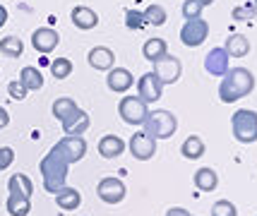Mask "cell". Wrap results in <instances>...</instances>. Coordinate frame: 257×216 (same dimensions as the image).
Masks as SVG:
<instances>
[{
    "label": "cell",
    "instance_id": "5b68a950",
    "mask_svg": "<svg viewBox=\"0 0 257 216\" xmlns=\"http://www.w3.org/2000/svg\"><path fill=\"white\" fill-rule=\"evenodd\" d=\"M147 113H149V108L140 96H123L118 103V115L127 125H142L147 120Z\"/></svg>",
    "mask_w": 257,
    "mask_h": 216
},
{
    "label": "cell",
    "instance_id": "8d00e7d4",
    "mask_svg": "<svg viewBox=\"0 0 257 216\" xmlns=\"http://www.w3.org/2000/svg\"><path fill=\"white\" fill-rule=\"evenodd\" d=\"M166 216H192L188 209H183V206H171L166 211Z\"/></svg>",
    "mask_w": 257,
    "mask_h": 216
},
{
    "label": "cell",
    "instance_id": "d6a6232c",
    "mask_svg": "<svg viewBox=\"0 0 257 216\" xmlns=\"http://www.w3.org/2000/svg\"><path fill=\"white\" fill-rule=\"evenodd\" d=\"M202 8H204V5H202L200 0H185V3H183V17H185V20H197L202 15Z\"/></svg>",
    "mask_w": 257,
    "mask_h": 216
},
{
    "label": "cell",
    "instance_id": "52a82bcc",
    "mask_svg": "<svg viewBox=\"0 0 257 216\" xmlns=\"http://www.w3.org/2000/svg\"><path fill=\"white\" fill-rule=\"evenodd\" d=\"M58 149V154L67 161V163H77V161L84 159L87 154V142L82 135H65L58 144H53Z\"/></svg>",
    "mask_w": 257,
    "mask_h": 216
},
{
    "label": "cell",
    "instance_id": "30bf717a",
    "mask_svg": "<svg viewBox=\"0 0 257 216\" xmlns=\"http://www.w3.org/2000/svg\"><path fill=\"white\" fill-rule=\"evenodd\" d=\"M127 147H130V154H133L137 161H149L157 154V139L142 130V132H135V135L130 137V144H127Z\"/></svg>",
    "mask_w": 257,
    "mask_h": 216
},
{
    "label": "cell",
    "instance_id": "836d02e7",
    "mask_svg": "<svg viewBox=\"0 0 257 216\" xmlns=\"http://www.w3.org/2000/svg\"><path fill=\"white\" fill-rule=\"evenodd\" d=\"M145 24H147L145 15H142L140 10H127L125 12V27H127V29H142Z\"/></svg>",
    "mask_w": 257,
    "mask_h": 216
},
{
    "label": "cell",
    "instance_id": "e575fe53",
    "mask_svg": "<svg viewBox=\"0 0 257 216\" xmlns=\"http://www.w3.org/2000/svg\"><path fill=\"white\" fill-rule=\"evenodd\" d=\"M8 94H10L15 101H24V99H27V87H24L20 80H15L8 84Z\"/></svg>",
    "mask_w": 257,
    "mask_h": 216
},
{
    "label": "cell",
    "instance_id": "d6986e66",
    "mask_svg": "<svg viewBox=\"0 0 257 216\" xmlns=\"http://www.w3.org/2000/svg\"><path fill=\"white\" fill-rule=\"evenodd\" d=\"M56 204L65 211H75L79 204H82V194H79L77 187H60L56 192Z\"/></svg>",
    "mask_w": 257,
    "mask_h": 216
},
{
    "label": "cell",
    "instance_id": "44dd1931",
    "mask_svg": "<svg viewBox=\"0 0 257 216\" xmlns=\"http://www.w3.org/2000/svg\"><path fill=\"white\" fill-rule=\"evenodd\" d=\"M5 209L10 216H27L32 211V197H24V194H12L5 202Z\"/></svg>",
    "mask_w": 257,
    "mask_h": 216
},
{
    "label": "cell",
    "instance_id": "8fae6325",
    "mask_svg": "<svg viewBox=\"0 0 257 216\" xmlns=\"http://www.w3.org/2000/svg\"><path fill=\"white\" fill-rule=\"evenodd\" d=\"M161 94H164V84L159 82V77L154 72H147V75L140 77V82H137V96H140L145 103L159 101Z\"/></svg>",
    "mask_w": 257,
    "mask_h": 216
},
{
    "label": "cell",
    "instance_id": "2e32d148",
    "mask_svg": "<svg viewBox=\"0 0 257 216\" xmlns=\"http://www.w3.org/2000/svg\"><path fill=\"white\" fill-rule=\"evenodd\" d=\"M87 60H89V65L94 70L108 72L115 65V53H113L111 48H106V46H96V48H91L89 53H87Z\"/></svg>",
    "mask_w": 257,
    "mask_h": 216
},
{
    "label": "cell",
    "instance_id": "60d3db41",
    "mask_svg": "<svg viewBox=\"0 0 257 216\" xmlns=\"http://www.w3.org/2000/svg\"><path fill=\"white\" fill-rule=\"evenodd\" d=\"M252 5H255V8H257V0H255V3H252Z\"/></svg>",
    "mask_w": 257,
    "mask_h": 216
},
{
    "label": "cell",
    "instance_id": "9a60e30c",
    "mask_svg": "<svg viewBox=\"0 0 257 216\" xmlns=\"http://www.w3.org/2000/svg\"><path fill=\"white\" fill-rule=\"evenodd\" d=\"M58 41H60V36H58V32L51 29V27H39L32 34V46L39 53H51L58 46Z\"/></svg>",
    "mask_w": 257,
    "mask_h": 216
},
{
    "label": "cell",
    "instance_id": "e0dca14e",
    "mask_svg": "<svg viewBox=\"0 0 257 216\" xmlns=\"http://www.w3.org/2000/svg\"><path fill=\"white\" fill-rule=\"evenodd\" d=\"M70 17H72V24L77 29H82V32H89V29H94L99 24V15L91 10V8H87V5H77Z\"/></svg>",
    "mask_w": 257,
    "mask_h": 216
},
{
    "label": "cell",
    "instance_id": "83f0119b",
    "mask_svg": "<svg viewBox=\"0 0 257 216\" xmlns=\"http://www.w3.org/2000/svg\"><path fill=\"white\" fill-rule=\"evenodd\" d=\"M75 108H77V103L72 101L70 96H60V99H56V101H53V118L63 120V118H67V115L72 113Z\"/></svg>",
    "mask_w": 257,
    "mask_h": 216
},
{
    "label": "cell",
    "instance_id": "d4e9b609",
    "mask_svg": "<svg viewBox=\"0 0 257 216\" xmlns=\"http://www.w3.org/2000/svg\"><path fill=\"white\" fill-rule=\"evenodd\" d=\"M166 53H168V46L164 39H149V41H145V46H142V56H145L149 63L164 58Z\"/></svg>",
    "mask_w": 257,
    "mask_h": 216
},
{
    "label": "cell",
    "instance_id": "ba28073f",
    "mask_svg": "<svg viewBox=\"0 0 257 216\" xmlns=\"http://www.w3.org/2000/svg\"><path fill=\"white\" fill-rule=\"evenodd\" d=\"M180 72H183V65L176 56H164L154 60V75L159 77L161 84H176L180 80Z\"/></svg>",
    "mask_w": 257,
    "mask_h": 216
},
{
    "label": "cell",
    "instance_id": "3957f363",
    "mask_svg": "<svg viewBox=\"0 0 257 216\" xmlns=\"http://www.w3.org/2000/svg\"><path fill=\"white\" fill-rule=\"evenodd\" d=\"M142 125H145L147 135H152L154 139H168V137L176 135L178 120H176V115L171 113V111L159 108V111H149V113H147V120Z\"/></svg>",
    "mask_w": 257,
    "mask_h": 216
},
{
    "label": "cell",
    "instance_id": "74e56055",
    "mask_svg": "<svg viewBox=\"0 0 257 216\" xmlns=\"http://www.w3.org/2000/svg\"><path fill=\"white\" fill-rule=\"evenodd\" d=\"M8 125H10V115H8V111L0 106V130H3V127H8Z\"/></svg>",
    "mask_w": 257,
    "mask_h": 216
},
{
    "label": "cell",
    "instance_id": "cb8c5ba5",
    "mask_svg": "<svg viewBox=\"0 0 257 216\" xmlns=\"http://www.w3.org/2000/svg\"><path fill=\"white\" fill-rule=\"evenodd\" d=\"M180 154L185 156V159H200V156H204V142H202L200 135H190L185 142H183V147H180Z\"/></svg>",
    "mask_w": 257,
    "mask_h": 216
},
{
    "label": "cell",
    "instance_id": "5bb4252c",
    "mask_svg": "<svg viewBox=\"0 0 257 216\" xmlns=\"http://www.w3.org/2000/svg\"><path fill=\"white\" fill-rule=\"evenodd\" d=\"M135 84V77L130 70L125 68H111L108 70V77H106V87L115 94H125Z\"/></svg>",
    "mask_w": 257,
    "mask_h": 216
},
{
    "label": "cell",
    "instance_id": "8992f818",
    "mask_svg": "<svg viewBox=\"0 0 257 216\" xmlns=\"http://www.w3.org/2000/svg\"><path fill=\"white\" fill-rule=\"evenodd\" d=\"M207 36H209V24L204 22L202 17H197V20H185L183 29H180V41H183V46H188V48L202 46L207 41Z\"/></svg>",
    "mask_w": 257,
    "mask_h": 216
},
{
    "label": "cell",
    "instance_id": "603a6c76",
    "mask_svg": "<svg viewBox=\"0 0 257 216\" xmlns=\"http://www.w3.org/2000/svg\"><path fill=\"white\" fill-rule=\"evenodd\" d=\"M8 190H10L12 194H24V197H32L34 182L29 180V175H24V173H15V175H10V180H8Z\"/></svg>",
    "mask_w": 257,
    "mask_h": 216
},
{
    "label": "cell",
    "instance_id": "1f68e13d",
    "mask_svg": "<svg viewBox=\"0 0 257 216\" xmlns=\"http://www.w3.org/2000/svg\"><path fill=\"white\" fill-rule=\"evenodd\" d=\"M212 216H238V209H235L233 202L219 199V202H214V206H212Z\"/></svg>",
    "mask_w": 257,
    "mask_h": 216
},
{
    "label": "cell",
    "instance_id": "7402d4cb",
    "mask_svg": "<svg viewBox=\"0 0 257 216\" xmlns=\"http://www.w3.org/2000/svg\"><path fill=\"white\" fill-rule=\"evenodd\" d=\"M216 185H219V175L214 168H200V171H195V187L202 190V192H212L216 190Z\"/></svg>",
    "mask_w": 257,
    "mask_h": 216
},
{
    "label": "cell",
    "instance_id": "7a4b0ae2",
    "mask_svg": "<svg viewBox=\"0 0 257 216\" xmlns=\"http://www.w3.org/2000/svg\"><path fill=\"white\" fill-rule=\"evenodd\" d=\"M39 171H41V178H44L46 192L56 194L60 187H65L70 163H67V161L63 159L60 154H58V149L53 147L44 156V159H41V163H39Z\"/></svg>",
    "mask_w": 257,
    "mask_h": 216
},
{
    "label": "cell",
    "instance_id": "f35d334b",
    "mask_svg": "<svg viewBox=\"0 0 257 216\" xmlns=\"http://www.w3.org/2000/svg\"><path fill=\"white\" fill-rule=\"evenodd\" d=\"M5 22H8V10L0 5V27H5Z\"/></svg>",
    "mask_w": 257,
    "mask_h": 216
},
{
    "label": "cell",
    "instance_id": "6da1fadb",
    "mask_svg": "<svg viewBox=\"0 0 257 216\" xmlns=\"http://www.w3.org/2000/svg\"><path fill=\"white\" fill-rule=\"evenodd\" d=\"M255 89V75L245 68H228L219 84V99L224 103H235Z\"/></svg>",
    "mask_w": 257,
    "mask_h": 216
},
{
    "label": "cell",
    "instance_id": "ab89813d",
    "mask_svg": "<svg viewBox=\"0 0 257 216\" xmlns=\"http://www.w3.org/2000/svg\"><path fill=\"white\" fill-rule=\"evenodd\" d=\"M200 3H202V5H212L214 0H200Z\"/></svg>",
    "mask_w": 257,
    "mask_h": 216
},
{
    "label": "cell",
    "instance_id": "4fadbf2b",
    "mask_svg": "<svg viewBox=\"0 0 257 216\" xmlns=\"http://www.w3.org/2000/svg\"><path fill=\"white\" fill-rule=\"evenodd\" d=\"M60 123H63V132H65V135H84L91 125L89 113L82 111V108H75V111L67 115V118H63Z\"/></svg>",
    "mask_w": 257,
    "mask_h": 216
},
{
    "label": "cell",
    "instance_id": "4dcf8cb0",
    "mask_svg": "<svg viewBox=\"0 0 257 216\" xmlns=\"http://www.w3.org/2000/svg\"><path fill=\"white\" fill-rule=\"evenodd\" d=\"M255 15H257L255 5H238L231 12V17H233L235 22H250V20H255Z\"/></svg>",
    "mask_w": 257,
    "mask_h": 216
},
{
    "label": "cell",
    "instance_id": "d590c367",
    "mask_svg": "<svg viewBox=\"0 0 257 216\" xmlns=\"http://www.w3.org/2000/svg\"><path fill=\"white\" fill-rule=\"evenodd\" d=\"M12 161H15V151L10 147H0V171L10 168Z\"/></svg>",
    "mask_w": 257,
    "mask_h": 216
},
{
    "label": "cell",
    "instance_id": "9c48e42d",
    "mask_svg": "<svg viewBox=\"0 0 257 216\" xmlns=\"http://www.w3.org/2000/svg\"><path fill=\"white\" fill-rule=\"evenodd\" d=\"M125 182L120 178H103L99 180L96 185V194H99L101 202H106V204H120L125 199Z\"/></svg>",
    "mask_w": 257,
    "mask_h": 216
},
{
    "label": "cell",
    "instance_id": "f546056e",
    "mask_svg": "<svg viewBox=\"0 0 257 216\" xmlns=\"http://www.w3.org/2000/svg\"><path fill=\"white\" fill-rule=\"evenodd\" d=\"M51 72H53L56 80H67V77L72 75V63H70L67 58H56V60L51 63Z\"/></svg>",
    "mask_w": 257,
    "mask_h": 216
},
{
    "label": "cell",
    "instance_id": "277c9868",
    "mask_svg": "<svg viewBox=\"0 0 257 216\" xmlns=\"http://www.w3.org/2000/svg\"><path fill=\"white\" fill-rule=\"evenodd\" d=\"M231 130H233V137L240 144L257 142V111H250V108L235 111L233 118H231Z\"/></svg>",
    "mask_w": 257,
    "mask_h": 216
},
{
    "label": "cell",
    "instance_id": "f1b7e54d",
    "mask_svg": "<svg viewBox=\"0 0 257 216\" xmlns=\"http://www.w3.org/2000/svg\"><path fill=\"white\" fill-rule=\"evenodd\" d=\"M142 15H145V22L152 24V27H161V24H166V10H164L161 5H149Z\"/></svg>",
    "mask_w": 257,
    "mask_h": 216
},
{
    "label": "cell",
    "instance_id": "ac0fdd59",
    "mask_svg": "<svg viewBox=\"0 0 257 216\" xmlns=\"http://www.w3.org/2000/svg\"><path fill=\"white\" fill-rule=\"evenodd\" d=\"M125 151V142L118 135H103L99 139V154L103 159H118Z\"/></svg>",
    "mask_w": 257,
    "mask_h": 216
},
{
    "label": "cell",
    "instance_id": "7c38bea8",
    "mask_svg": "<svg viewBox=\"0 0 257 216\" xmlns=\"http://www.w3.org/2000/svg\"><path fill=\"white\" fill-rule=\"evenodd\" d=\"M204 70L212 77H224V72L228 70V53L224 51V46H216L204 56Z\"/></svg>",
    "mask_w": 257,
    "mask_h": 216
},
{
    "label": "cell",
    "instance_id": "4316f807",
    "mask_svg": "<svg viewBox=\"0 0 257 216\" xmlns=\"http://www.w3.org/2000/svg\"><path fill=\"white\" fill-rule=\"evenodd\" d=\"M0 53L8 56V58H20L24 53L22 39H17V36H5V39L0 41Z\"/></svg>",
    "mask_w": 257,
    "mask_h": 216
},
{
    "label": "cell",
    "instance_id": "484cf974",
    "mask_svg": "<svg viewBox=\"0 0 257 216\" xmlns=\"http://www.w3.org/2000/svg\"><path fill=\"white\" fill-rule=\"evenodd\" d=\"M20 82H22L24 87H27V91H39L41 87H44V77H41V70L32 68V65L22 68V72H20Z\"/></svg>",
    "mask_w": 257,
    "mask_h": 216
},
{
    "label": "cell",
    "instance_id": "ffe728a7",
    "mask_svg": "<svg viewBox=\"0 0 257 216\" xmlns=\"http://www.w3.org/2000/svg\"><path fill=\"white\" fill-rule=\"evenodd\" d=\"M224 51L228 53V58H245L250 53V41L243 34H233L226 39Z\"/></svg>",
    "mask_w": 257,
    "mask_h": 216
}]
</instances>
